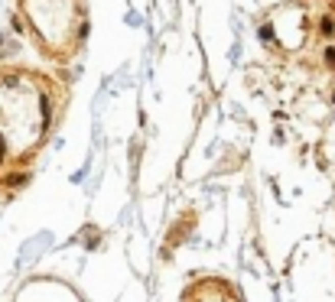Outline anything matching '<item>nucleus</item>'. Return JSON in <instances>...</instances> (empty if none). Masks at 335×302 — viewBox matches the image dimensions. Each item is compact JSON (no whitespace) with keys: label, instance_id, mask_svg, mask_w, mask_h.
<instances>
[{"label":"nucleus","instance_id":"obj_1","mask_svg":"<svg viewBox=\"0 0 335 302\" xmlns=\"http://www.w3.org/2000/svg\"><path fill=\"white\" fill-rule=\"evenodd\" d=\"M52 85L33 72H0V163L23 166L52 127Z\"/></svg>","mask_w":335,"mask_h":302},{"label":"nucleus","instance_id":"obj_2","mask_svg":"<svg viewBox=\"0 0 335 302\" xmlns=\"http://www.w3.org/2000/svg\"><path fill=\"white\" fill-rule=\"evenodd\" d=\"M36 39L52 59L78 46V0H20Z\"/></svg>","mask_w":335,"mask_h":302},{"label":"nucleus","instance_id":"obj_3","mask_svg":"<svg viewBox=\"0 0 335 302\" xmlns=\"http://www.w3.org/2000/svg\"><path fill=\"white\" fill-rule=\"evenodd\" d=\"M186 302H241V292L225 280H202L189 289Z\"/></svg>","mask_w":335,"mask_h":302}]
</instances>
